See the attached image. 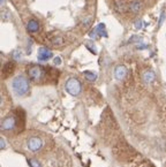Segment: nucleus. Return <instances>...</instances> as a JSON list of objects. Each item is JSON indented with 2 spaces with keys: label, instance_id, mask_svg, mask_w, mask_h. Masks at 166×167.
I'll return each instance as SVG.
<instances>
[{
  "label": "nucleus",
  "instance_id": "1",
  "mask_svg": "<svg viewBox=\"0 0 166 167\" xmlns=\"http://www.w3.org/2000/svg\"><path fill=\"white\" fill-rule=\"evenodd\" d=\"M12 89L16 96H24L29 91V81L24 76L19 75L16 77H14V79L12 81Z\"/></svg>",
  "mask_w": 166,
  "mask_h": 167
},
{
  "label": "nucleus",
  "instance_id": "2",
  "mask_svg": "<svg viewBox=\"0 0 166 167\" xmlns=\"http://www.w3.org/2000/svg\"><path fill=\"white\" fill-rule=\"evenodd\" d=\"M66 91L72 95V96H79L81 91H82V85H81V82H80L77 79H75V77H70L68 79V81L66 82Z\"/></svg>",
  "mask_w": 166,
  "mask_h": 167
},
{
  "label": "nucleus",
  "instance_id": "3",
  "mask_svg": "<svg viewBox=\"0 0 166 167\" xmlns=\"http://www.w3.org/2000/svg\"><path fill=\"white\" fill-rule=\"evenodd\" d=\"M28 75H29V79L31 81H39L43 76V68L40 66H36V65H32V66L28 69Z\"/></svg>",
  "mask_w": 166,
  "mask_h": 167
},
{
  "label": "nucleus",
  "instance_id": "4",
  "mask_svg": "<svg viewBox=\"0 0 166 167\" xmlns=\"http://www.w3.org/2000/svg\"><path fill=\"white\" fill-rule=\"evenodd\" d=\"M27 145H28V149L30 150V151H32V152H37L38 150L42 149V146H43V141L40 140L39 137L32 136L28 140Z\"/></svg>",
  "mask_w": 166,
  "mask_h": 167
},
{
  "label": "nucleus",
  "instance_id": "5",
  "mask_svg": "<svg viewBox=\"0 0 166 167\" xmlns=\"http://www.w3.org/2000/svg\"><path fill=\"white\" fill-rule=\"evenodd\" d=\"M15 123H16V120L13 115H8L6 116L2 122H1V130L2 132H9V130H13L14 127H15Z\"/></svg>",
  "mask_w": 166,
  "mask_h": 167
},
{
  "label": "nucleus",
  "instance_id": "6",
  "mask_svg": "<svg viewBox=\"0 0 166 167\" xmlns=\"http://www.w3.org/2000/svg\"><path fill=\"white\" fill-rule=\"evenodd\" d=\"M52 57H53V53L51 50H48V48L46 47H40L39 50H38V55H37V58H38L39 61H48V59H51Z\"/></svg>",
  "mask_w": 166,
  "mask_h": 167
},
{
  "label": "nucleus",
  "instance_id": "7",
  "mask_svg": "<svg viewBox=\"0 0 166 167\" xmlns=\"http://www.w3.org/2000/svg\"><path fill=\"white\" fill-rule=\"evenodd\" d=\"M127 75V68L123 65H119L114 69V77L118 81H122Z\"/></svg>",
  "mask_w": 166,
  "mask_h": 167
},
{
  "label": "nucleus",
  "instance_id": "8",
  "mask_svg": "<svg viewBox=\"0 0 166 167\" xmlns=\"http://www.w3.org/2000/svg\"><path fill=\"white\" fill-rule=\"evenodd\" d=\"M27 29L29 32H37L39 30V23L37 22L36 20H29V22L27 23Z\"/></svg>",
  "mask_w": 166,
  "mask_h": 167
},
{
  "label": "nucleus",
  "instance_id": "9",
  "mask_svg": "<svg viewBox=\"0 0 166 167\" xmlns=\"http://www.w3.org/2000/svg\"><path fill=\"white\" fill-rule=\"evenodd\" d=\"M142 79H143V81H144L145 83H151L156 79V74L152 71H145L143 73V75H142Z\"/></svg>",
  "mask_w": 166,
  "mask_h": 167
},
{
  "label": "nucleus",
  "instance_id": "10",
  "mask_svg": "<svg viewBox=\"0 0 166 167\" xmlns=\"http://www.w3.org/2000/svg\"><path fill=\"white\" fill-rule=\"evenodd\" d=\"M14 71V63L13 62H7L4 66V69H2V74H4V77L6 79L8 75H10Z\"/></svg>",
  "mask_w": 166,
  "mask_h": 167
},
{
  "label": "nucleus",
  "instance_id": "11",
  "mask_svg": "<svg viewBox=\"0 0 166 167\" xmlns=\"http://www.w3.org/2000/svg\"><path fill=\"white\" fill-rule=\"evenodd\" d=\"M141 7H142V2L139 1V0H135V1H133L131 4V10L134 12V13H137L141 9Z\"/></svg>",
  "mask_w": 166,
  "mask_h": 167
},
{
  "label": "nucleus",
  "instance_id": "12",
  "mask_svg": "<svg viewBox=\"0 0 166 167\" xmlns=\"http://www.w3.org/2000/svg\"><path fill=\"white\" fill-rule=\"evenodd\" d=\"M97 31V34L99 36H104V37H107V32L105 31V24L104 23H99L98 26L95 28Z\"/></svg>",
  "mask_w": 166,
  "mask_h": 167
},
{
  "label": "nucleus",
  "instance_id": "13",
  "mask_svg": "<svg viewBox=\"0 0 166 167\" xmlns=\"http://www.w3.org/2000/svg\"><path fill=\"white\" fill-rule=\"evenodd\" d=\"M83 75H84V77L88 79V81H90V82H93V81H96L97 79V74L96 73H93V71H84L83 73Z\"/></svg>",
  "mask_w": 166,
  "mask_h": 167
},
{
  "label": "nucleus",
  "instance_id": "14",
  "mask_svg": "<svg viewBox=\"0 0 166 167\" xmlns=\"http://www.w3.org/2000/svg\"><path fill=\"white\" fill-rule=\"evenodd\" d=\"M52 44L53 45H61V44H64V39H62L61 37H54L52 39Z\"/></svg>",
  "mask_w": 166,
  "mask_h": 167
},
{
  "label": "nucleus",
  "instance_id": "15",
  "mask_svg": "<svg viewBox=\"0 0 166 167\" xmlns=\"http://www.w3.org/2000/svg\"><path fill=\"white\" fill-rule=\"evenodd\" d=\"M28 163H29V165H30L31 167H40V164L38 163L37 159H29Z\"/></svg>",
  "mask_w": 166,
  "mask_h": 167
},
{
  "label": "nucleus",
  "instance_id": "16",
  "mask_svg": "<svg viewBox=\"0 0 166 167\" xmlns=\"http://www.w3.org/2000/svg\"><path fill=\"white\" fill-rule=\"evenodd\" d=\"M96 34H97L96 29H93V30L90 31V34H89V36H90V38H96V37H97Z\"/></svg>",
  "mask_w": 166,
  "mask_h": 167
},
{
  "label": "nucleus",
  "instance_id": "17",
  "mask_svg": "<svg viewBox=\"0 0 166 167\" xmlns=\"http://www.w3.org/2000/svg\"><path fill=\"white\" fill-rule=\"evenodd\" d=\"M164 18H165V13L163 12L162 15H160V20H159V22H158V26H160L163 24V21H164Z\"/></svg>",
  "mask_w": 166,
  "mask_h": 167
},
{
  "label": "nucleus",
  "instance_id": "18",
  "mask_svg": "<svg viewBox=\"0 0 166 167\" xmlns=\"http://www.w3.org/2000/svg\"><path fill=\"white\" fill-rule=\"evenodd\" d=\"M135 28L136 29H141L142 28V21L141 20H137L135 22Z\"/></svg>",
  "mask_w": 166,
  "mask_h": 167
},
{
  "label": "nucleus",
  "instance_id": "19",
  "mask_svg": "<svg viewBox=\"0 0 166 167\" xmlns=\"http://www.w3.org/2000/svg\"><path fill=\"white\" fill-rule=\"evenodd\" d=\"M0 148H1V150H4L5 148H6V142H5L4 138L0 140Z\"/></svg>",
  "mask_w": 166,
  "mask_h": 167
},
{
  "label": "nucleus",
  "instance_id": "20",
  "mask_svg": "<svg viewBox=\"0 0 166 167\" xmlns=\"http://www.w3.org/2000/svg\"><path fill=\"white\" fill-rule=\"evenodd\" d=\"M61 63V59L58 57V58H54V65H60Z\"/></svg>",
  "mask_w": 166,
  "mask_h": 167
},
{
  "label": "nucleus",
  "instance_id": "21",
  "mask_svg": "<svg viewBox=\"0 0 166 167\" xmlns=\"http://www.w3.org/2000/svg\"><path fill=\"white\" fill-rule=\"evenodd\" d=\"M0 2H1V5L4 6V5H5V0H0Z\"/></svg>",
  "mask_w": 166,
  "mask_h": 167
}]
</instances>
